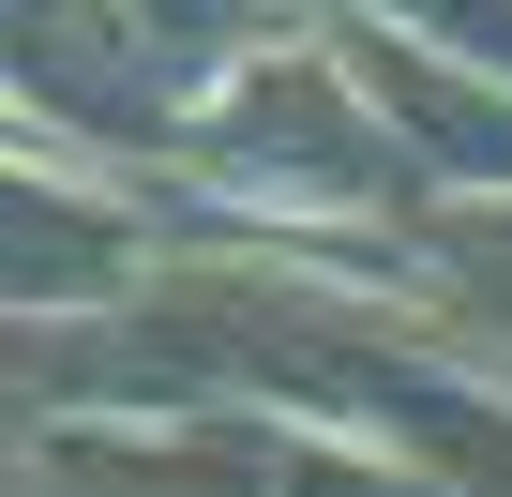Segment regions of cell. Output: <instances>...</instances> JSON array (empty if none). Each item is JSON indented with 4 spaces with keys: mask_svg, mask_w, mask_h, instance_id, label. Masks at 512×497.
<instances>
[{
    "mask_svg": "<svg viewBox=\"0 0 512 497\" xmlns=\"http://www.w3.org/2000/svg\"><path fill=\"white\" fill-rule=\"evenodd\" d=\"M76 482H121V497H452L422 467H362L332 437H287V422H256V407H166V422H61L46 437Z\"/></svg>",
    "mask_w": 512,
    "mask_h": 497,
    "instance_id": "1",
    "label": "cell"
},
{
    "mask_svg": "<svg viewBox=\"0 0 512 497\" xmlns=\"http://www.w3.org/2000/svg\"><path fill=\"white\" fill-rule=\"evenodd\" d=\"M241 31L226 16H0V61L31 76V106H61L76 136H196L211 121V61Z\"/></svg>",
    "mask_w": 512,
    "mask_h": 497,
    "instance_id": "2",
    "label": "cell"
},
{
    "mask_svg": "<svg viewBox=\"0 0 512 497\" xmlns=\"http://www.w3.org/2000/svg\"><path fill=\"white\" fill-rule=\"evenodd\" d=\"M136 211L76 196V181H31V166H0V302H106L136 272Z\"/></svg>",
    "mask_w": 512,
    "mask_h": 497,
    "instance_id": "3",
    "label": "cell"
},
{
    "mask_svg": "<svg viewBox=\"0 0 512 497\" xmlns=\"http://www.w3.org/2000/svg\"><path fill=\"white\" fill-rule=\"evenodd\" d=\"M362 46V76H377V106L407 121V166L422 181H512V106H482V91H452L437 61H407L392 31H347Z\"/></svg>",
    "mask_w": 512,
    "mask_h": 497,
    "instance_id": "4",
    "label": "cell"
}]
</instances>
